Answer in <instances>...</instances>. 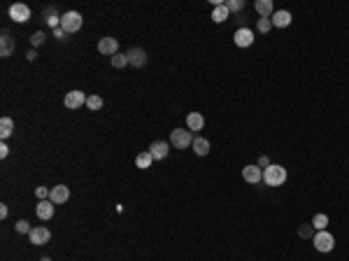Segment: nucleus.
Returning a JSON list of instances; mask_svg holds the SVG:
<instances>
[{"label":"nucleus","instance_id":"1","mask_svg":"<svg viewBox=\"0 0 349 261\" xmlns=\"http://www.w3.org/2000/svg\"><path fill=\"white\" fill-rule=\"evenodd\" d=\"M263 182L268 187H280L287 182V168H282L280 163H270L268 168H263Z\"/></svg>","mask_w":349,"mask_h":261},{"label":"nucleus","instance_id":"2","mask_svg":"<svg viewBox=\"0 0 349 261\" xmlns=\"http://www.w3.org/2000/svg\"><path fill=\"white\" fill-rule=\"evenodd\" d=\"M193 145V133L189 129H174L170 130V147L174 149H186Z\"/></svg>","mask_w":349,"mask_h":261},{"label":"nucleus","instance_id":"3","mask_svg":"<svg viewBox=\"0 0 349 261\" xmlns=\"http://www.w3.org/2000/svg\"><path fill=\"white\" fill-rule=\"evenodd\" d=\"M312 245L317 247V252H331L335 247V238L328 231H317L314 238H312Z\"/></svg>","mask_w":349,"mask_h":261},{"label":"nucleus","instance_id":"4","mask_svg":"<svg viewBox=\"0 0 349 261\" xmlns=\"http://www.w3.org/2000/svg\"><path fill=\"white\" fill-rule=\"evenodd\" d=\"M61 28L65 33H77L82 28V14L79 12H65L61 16Z\"/></svg>","mask_w":349,"mask_h":261},{"label":"nucleus","instance_id":"5","mask_svg":"<svg viewBox=\"0 0 349 261\" xmlns=\"http://www.w3.org/2000/svg\"><path fill=\"white\" fill-rule=\"evenodd\" d=\"M9 19L16 23H26L31 19V7L23 5V2H14V5L9 7Z\"/></svg>","mask_w":349,"mask_h":261},{"label":"nucleus","instance_id":"6","mask_svg":"<svg viewBox=\"0 0 349 261\" xmlns=\"http://www.w3.org/2000/svg\"><path fill=\"white\" fill-rule=\"evenodd\" d=\"M28 238H31L33 245H47V243L52 240V231L47 229V226H35V229L28 233Z\"/></svg>","mask_w":349,"mask_h":261},{"label":"nucleus","instance_id":"7","mask_svg":"<svg viewBox=\"0 0 349 261\" xmlns=\"http://www.w3.org/2000/svg\"><path fill=\"white\" fill-rule=\"evenodd\" d=\"M86 98H89L86 93L79 91V89H75V91L65 93V108H70V110L82 108V105H86Z\"/></svg>","mask_w":349,"mask_h":261},{"label":"nucleus","instance_id":"8","mask_svg":"<svg viewBox=\"0 0 349 261\" xmlns=\"http://www.w3.org/2000/svg\"><path fill=\"white\" fill-rule=\"evenodd\" d=\"M126 56H128V65H133V68H142L144 63H147V52H144L142 47H133V49H128Z\"/></svg>","mask_w":349,"mask_h":261},{"label":"nucleus","instance_id":"9","mask_svg":"<svg viewBox=\"0 0 349 261\" xmlns=\"http://www.w3.org/2000/svg\"><path fill=\"white\" fill-rule=\"evenodd\" d=\"M233 42H235L237 47H251V45H254V31L247 28V26L237 28L235 35H233Z\"/></svg>","mask_w":349,"mask_h":261},{"label":"nucleus","instance_id":"10","mask_svg":"<svg viewBox=\"0 0 349 261\" xmlns=\"http://www.w3.org/2000/svg\"><path fill=\"white\" fill-rule=\"evenodd\" d=\"M68 198H70V187H65V185L52 187V192H49V200H52L54 205H61V203H65Z\"/></svg>","mask_w":349,"mask_h":261},{"label":"nucleus","instance_id":"11","mask_svg":"<svg viewBox=\"0 0 349 261\" xmlns=\"http://www.w3.org/2000/svg\"><path fill=\"white\" fill-rule=\"evenodd\" d=\"M242 180L249 182V185H258V182L263 180V170L258 168V166H254V163H249V166L242 168Z\"/></svg>","mask_w":349,"mask_h":261},{"label":"nucleus","instance_id":"12","mask_svg":"<svg viewBox=\"0 0 349 261\" xmlns=\"http://www.w3.org/2000/svg\"><path fill=\"white\" fill-rule=\"evenodd\" d=\"M98 52H100V54H105V56L119 54V42H116V38H100Z\"/></svg>","mask_w":349,"mask_h":261},{"label":"nucleus","instance_id":"13","mask_svg":"<svg viewBox=\"0 0 349 261\" xmlns=\"http://www.w3.org/2000/svg\"><path fill=\"white\" fill-rule=\"evenodd\" d=\"M149 154L154 156V161H163L168 154H170V145L163 142V140H156V142H152V147H149Z\"/></svg>","mask_w":349,"mask_h":261},{"label":"nucleus","instance_id":"14","mask_svg":"<svg viewBox=\"0 0 349 261\" xmlns=\"http://www.w3.org/2000/svg\"><path fill=\"white\" fill-rule=\"evenodd\" d=\"M14 49H16L14 38H12L7 31H2V38H0V56H2V59H7Z\"/></svg>","mask_w":349,"mask_h":261},{"label":"nucleus","instance_id":"15","mask_svg":"<svg viewBox=\"0 0 349 261\" xmlns=\"http://www.w3.org/2000/svg\"><path fill=\"white\" fill-rule=\"evenodd\" d=\"M291 12H287V9H277L273 16H270V21H273V26L275 28H287L289 23H291Z\"/></svg>","mask_w":349,"mask_h":261},{"label":"nucleus","instance_id":"16","mask_svg":"<svg viewBox=\"0 0 349 261\" xmlns=\"http://www.w3.org/2000/svg\"><path fill=\"white\" fill-rule=\"evenodd\" d=\"M35 215H38L40 219H45V222H47V219H52V217H54V203L49 198L40 200L38 205H35Z\"/></svg>","mask_w":349,"mask_h":261},{"label":"nucleus","instance_id":"17","mask_svg":"<svg viewBox=\"0 0 349 261\" xmlns=\"http://www.w3.org/2000/svg\"><path fill=\"white\" fill-rule=\"evenodd\" d=\"M186 126H189L191 133H193V130H203L205 117L200 115V112H189V115H186Z\"/></svg>","mask_w":349,"mask_h":261},{"label":"nucleus","instance_id":"18","mask_svg":"<svg viewBox=\"0 0 349 261\" xmlns=\"http://www.w3.org/2000/svg\"><path fill=\"white\" fill-rule=\"evenodd\" d=\"M256 12L261 14V19H270V16L275 14V9H273V2L270 0H256Z\"/></svg>","mask_w":349,"mask_h":261},{"label":"nucleus","instance_id":"19","mask_svg":"<svg viewBox=\"0 0 349 261\" xmlns=\"http://www.w3.org/2000/svg\"><path fill=\"white\" fill-rule=\"evenodd\" d=\"M193 152L198 154V156H207L210 154V140H205V138H193Z\"/></svg>","mask_w":349,"mask_h":261},{"label":"nucleus","instance_id":"20","mask_svg":"<svg viewBox=\"0 0 349 261\" xmlns=\"http://www.w3.org/2000/svg\"><path fill=\"white\" fill-rule=\"evenodd\" d=\"M12 133H14V122H12L9 117H2V119H0V138L5 140V138H9Z\"/></svg>","mask_w":349,"mask_h":261},{"label":"nucleus","instance_id":"21","mask_svg":"<svg viewBox=\"0 0 349 261\" xmlns=\"http://www.w3.org/2000/svg\"><path fill=\"white\" fill-rule=\"evenodd\" d=\"M228 7H226V2H221V5H217L214 7V12H212V21H217V23H224V21H228Z\"/></svg>","mask_w":349,"mask_h":261},{"label":"nucleus","instance_id":"22","mask_svg":"<svg viewBox=\"0 0 349 261\" xmlns=\"http://www.w3.org/2000/svg\"><path fill=\"white\" fill-rule=\"evenodd\" d=\"M152 161H154V156H152L149 152H140V154L135 156V166H137L140 170H147L149 166H152Z\"/></svg>","mask_w":349,"mask_h":261},{"label":"nucleus","instance_id":"23","mask_svg":"<svg viewBox=\"0 0 349 261\" xmlns=\"http://www.w3.org/2000/svg\"><path fill=\"white\" fill-rule=\"evenodd\" d=\"M312 226H314L317 231H326V226H328V217L324 215V212L314 215V219H312Z\"/></svg>","mask_w":349,"mask_h":261},{"label":"nucleus","instance_id":"24","mask_svg":"<svg viewBox=\"0 0 349 261\" xmlns=\"http://www.w3.org/2000/svg\"><path fill=\"white\" fill-rule=\"evenodd\" d=\"M86 108H89V110H100V108H103V98L96 96V93H91V96L86 98Z\"/></svg>","mask_w":349,"mask_h":261},{"label":"nucleus","instance_id":"25","mask_svg":"<svg viewBox=\"0 0 349 261\" xmlns=\"http://www.w3.org/2000/svg\"><path fill=\"white\" fill-rule=\"evenodd\" d=\"M112 65H114V68H126V65H128V56H126V54H114L112 56Z\"/></svg>","mask_w":349,"mask_h":261},{"label":"nucleus","instance_id":"26","mask_svg":"<svg viewBox=\"0 0 349 261\" xmlns=\"http://www.w3.org/2000/svg\"><path fill=\"white\" fill-rule=\"evenodd\" d=\"M312 233H314V226H312V224H303V226L298 229V236H300V238H314Z\"/></svg>","mask_w":349,"mask_h":261},{"label":"nucleus","instance_id":"27","mask_svg":"<svg viewBox=\"0 0 349 261\" xmlns=\"http://www.w3.org/2000/svg\"><path fill=\"white\" fill-rule=\"evenodd\" d=\"M226 7L228 12H240V9H244V0H228Z\"/></svg>","mask_w":349,"mask_h":261},{"label":"nucleus","instance_id":"28","mask_svg":"<svg viewBox=\"0 0 349 261\" xmlns=\"http://www.w3.org/2000/svg\"><path fill=\"white\" fill-rule=\"evenodd\" d=\"M45 40H47V35H45V33H42V31L33 33V35H31V45H33V49H35V47H40V45H42V42H45Z\"/></svg>","mask_w":349,"mask_h":261},{"label":"nucleus","instance_id":"29","mask_svg":"<svg viewBox=\"0 0 349 261\" xmlns=\"http://www.w3.org/2000/svg\"><path fill=\"white\" fill-rule=\"evenodd\" d=\"M14 229H16V233H31V231H33V229H31V224L26 222V219H19Z\"/></svg>","mask_w":349,"mask_h":261},{"label":"nucleus","instance_id":"30","mask_svg":"<svg viewBox=\"0 0 349 261\" xmlns=\"http://www.w3.org/2000/svg\"><path fill=\"white\" fill-rule=\"evenodd\" d=\"M256 28H258V31H261V33H268V31H270V28H273V21H270V19H258Z\"/></svg>","mask_w":349,"mask_h":261},{"label":"nucleus","instance_id":"31","mask_svg":"<svg viewBox=\"0 0 349 261\" xmlns=\"http://www.w3.org/2000/svg\"><path fill=\"white\" fill-rule=\"evenodd\" d=\"M47 26H52L54 31H56V28H61V16L49 14V16H47Z\"/></svg>","mask_w":349,"mask_h":261},{"label":"nucleus","instance_id":"32","mask_svg":"<svg viewBox=\"0 0 349 261\" xmlns=\"http://www.w3.org/2000/svg\"><path fill=\"white\" fill-rule=\"evenodd\" d=\"M49 192H52V189H47V187H38V189H35V196H38L40 200H47L49 198Z\"/></svg>","mask_w":349,"mask_h":261},{"label":"nucleus","instance_id":"33","mask_svg":"<svg viewBox=\"0 0 349 261\" xmlns=\"http://www.w3.org/2000/svg\"><path fill=\"white\" fill-rule=\"evenodd\" d=\"M256 166H258V168H268V166H270V159H268V156H261Z\"/></svg>","mask_w":349,"mask_h":261},{"label":"nucleus","instance_id":"34","mask_svg":"<svg viewBox=\"0 0 349 261\" xmlns=\"http://www.w3.org/2000/svg\"><path fill=\"white\" fill-rule=\"evenodd\" d=\"M65 35H68V33L63 31V28H56V31H54V38L56 40H65Z\"/></svg>","mask_w":349,"mask_h":261},{"label":"nucleus","instance_id":"35","mask_svg":"<svg viewBox=\"0 0 349 261\" xmlns=\"http://www.w3.org/2000/svg\"><path fill=\"white\" fill-rule=\"evenodd\" d=\"M7 154H9V147L2 142V145H0V159H7Z\"/></svg>","mask_w":349,"mask_h":261},{"label":"nucleus","instance_id":"36","mask_svg":"<svg viewBox=\"0 0 349 261\" xmlns=\"http://www.w3.org/2000/svg\"><path fill=\"white\" fill-rule=\"evenodd\" d=\"M7 215H9L7 205H0V219H7Z\"/></svg>","mask_w":349,"mask_h":261},{"label":"nucleus","instance_id":"37","mask_svg":"<svg viewBox=\"0 0 349 261\" xmlns=\"http://www.w3.org/2000/svg\"><path fill=\"white\" fill-rule=\"evenodd\" d=\"M26 59H28V61H35V59H38V54H35V49H31V52L26 54Z\"/></svg>","mask_w":349,"mask_h":261},{"label":"nucleus","instance_id":"38","mask_svg":"<svg viewBox=\"0 0 349 261\" xmlns=\"http://www.w3.org/2000/svg\"><path fill=\"white\" fill-rule=\"evenodd\" d=\"M40 261H52V257H42V259H40Z\"/></svg>","mask_w":349,"mask_h":261}]
</instances>
